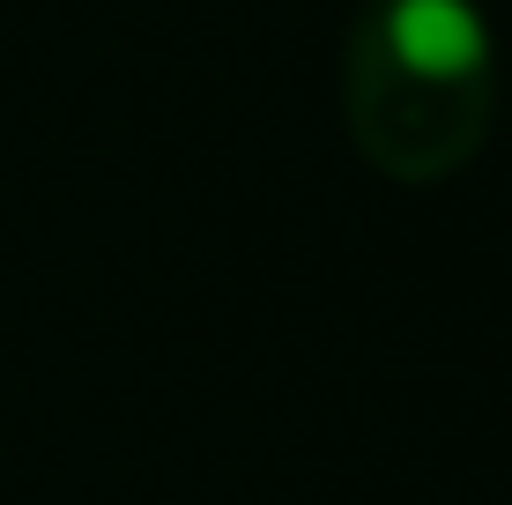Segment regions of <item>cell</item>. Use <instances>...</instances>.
<instances>
[{
    "label": "cell",
    "mask_w": 512,
    "mask_h": 505,
    "mask_svg": "<svg viewBox=\"0 0 512 505\" xmlns=\"http://www.w3.org/2000/svg\"><path fill=\"white\" fill-rule=\"evenodd\" d=\"M342 119L386 179H453L498 119L490 15L475 0H364L342 45Z\"/></svg>",
    "instance_id": "6da1fadb"
}]
</instances>
